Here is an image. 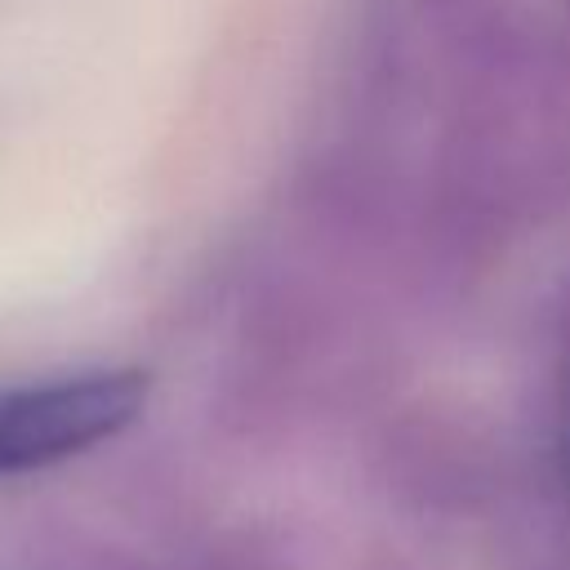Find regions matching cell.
Returning a JSON list of instances; mask_svg holds the SVG:
<instances>
[{
	"instance_id": "cell-2",
	"label": "cell",
	"mask_w": 570,
	"mask_h": 570,
	"mask_svg": "<svg viewBox=\"0 0 570 570\" xmlns=\"http://www.w3.org/2000/svg\"><path fill=\"white\" fill-rule=\"evenodd\" d=\"M561 454L570 468V361H566V383H561Z\"/></svg>"
},
{
	"instance_id": "cell-1",
	"label": "cell",
	"mask_w": 570,
	"mask_h": 570,
	"mask_svg": "<svg viewBox=\"0 0 570 570\" xmlns=\"http://www.w3.org/2000/svg\"><path fill=\"white\" fill-rule=\"evenodd\" d=\"M147 401L142 370H94L0 387V476L36 472L125 432Z\"/></svg>"
}]
</instances>
